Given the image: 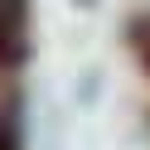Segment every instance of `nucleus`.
<instances>
[{
  "mask_svg": "<svg viewBox=\"0 0 150 150\" xmlns=\"http://www.w3.org/2000/svg\"><path fill=\"white\" fill-rule=\"evenodd\" d=\"M29 58V0H0V63L20 68Z\"/></svg>",
  "mask_w": 150,
  "mask_h": 150,
  "instance_id": "f257e3e1",
  "label": "nucleus"
},
{
  "mask_svg": "<svg viewBox=\"0 0 150 150\" xmlns=\"http://www.w3.org/2000/svg\"><path fill=\"white\" fill-rule=\"evenodd\" d=\"M0 150H20V145H15V131L5 126V121H0Z\"/></svg>",
  "mask_w": 150,
  "mask_h": 150,
  "instance_id": "f03ea898",
  "label": "nucleus"
},
{
  "mask_svg": "<svg viewBox=\"0 0 150 150\" xmlns=\"http://www.w3.org/2000/svg\"><path fill=\"white\" fill-rule=\"evenodd\" d=\"M140 58H145V68H150V34L140 39Z\"/></svg>",
  "mask_w": 150,
  "mask_h": 150,
  "instance_id": "7ed1b4c3",
  "label": "nucleus"
}]
</instances>
